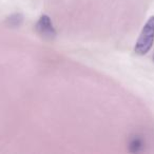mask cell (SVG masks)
<instances>
[{"instance_id": "6da1fadb", "label": "cell", "mask_w": 154, "mask_h": 154, "mask_svg": "<svg viewBox=\"0 0 154 154\" xmlns=\"http://www.w3.org/2000/svg\"><path fill=\"white\" fill-rule=\"evenodd\" d=\"M154 42V16L148 19L143 26L139 37L134 47V52L137 55H146L151 50Z\"/></svg>"}, {"instance_id": "7a4b0ae2", "label": "cell", "mask_w": 154, "mask_h": 154, "mask_svg": "<svg viewBox=\"0 0 154 154\" xmlns=\"http://www.w3.org/2000/svg\"><path fill=\"white\" fill-rule=\"evenodd\" d=\"M36 30L42 37L52 39L56 36V31L52 23L51 18L48 15H42L36 24Z\"/></svg>"}, {"instance_id": "3957f363", "label": "cell", "mask_w": 154, "mask_h": 154, "mask_svg": "<svg viewBox=\"0 0 154 154\" xmlns=\"http://www.w3.org/2000/svg\"><path fill=\"white\" fill-rule=\"evenodd\" d=\"M130 147L134 148V149H132L133 152H138L141 149V147H143V143H141V140L139 138H134L131 141Z\"/></svg>"}, {"instance_id": "277c9868", "label": "cell", "mask_w": 154, "mask_h": 154, "mask_svg": "<svg viewBox=\"0 0 154 154\" xmlns=\"http://www.w3.org/2000/svg\"><path fill=\"white\" fill-rule=\"evenodd\" d=\"M153 60H154V56H153Z\"/></svg>"}]
</instances>
